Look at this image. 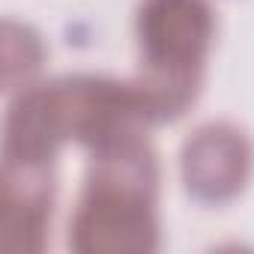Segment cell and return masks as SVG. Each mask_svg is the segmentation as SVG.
<instances>
[{"label":"cell","mask_w":254,"mask_h":254,"mask_svg":"<svg viewBox=\"0 0 254 254\" xmlns=\"http://www.w3.org/2000/svg\"><path fill=\"white\" fill-rule=\"evenodd\" d=\"M156 159L147 141L96 153L75 218V251H153L156 248Z\"/></svg>","instance_id":"obj_1"},{"label":"cell","mask_w":254,"mask_h":254,"mask_svg":"<svg viewBox=\"0 0 254 254\" xmlns=\"http://www.w3.org/2000/svg\"><path fill=\"white\" fill-rule=\"evenodd\" d=\"M215 18L206 0H144L138 9L141 90L159 120L180 117L200 90Z\"/></svg>","instance_id":"obj_2"},{"label":"cell","mask_w":254,"mask_h":254,"mask_svg":"<svg viewBox=\"0 0 254 254\" xmlns=\"http://www.w3.org/2000/svg\"><path fill=\"white\" fill-rule=\"evenodd\" d=\"M251 144L230 123H206L183 147V183L203 203H227L248 186Z\"/></svg>","instance_id":"obj_3"},{"label":"cell","mask_w":254,"mask_h":254,"mask_svg":"<svg viewBox=\"0 0 254 254\" xmlns=\"http://www.w3.org/2000/svg\"><path fill=\"white\" fill-rule=\"evenodd\" d=\"M54 183L51 165L6 162L3 165V200H0V245L6 251H39L42 233L51 218Z\"/></svg>","instance_id":"obj_4"}]
</instances>
